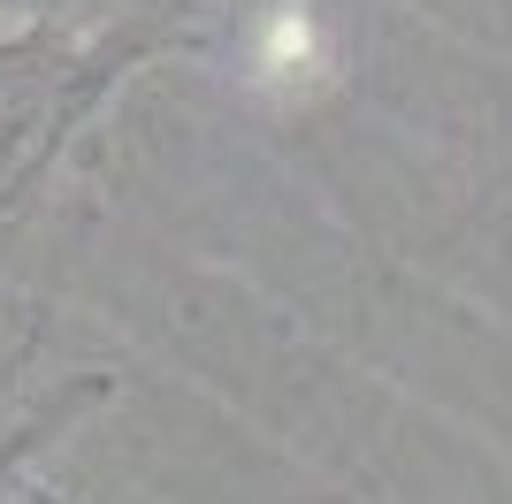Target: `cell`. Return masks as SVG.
Listing matches in <instances>:
<instances>
[{
    "mask_svg": "<svg viewBox=\"0 0 512 504\" xmlns=\"http://www.w3.org/2000/svg\"><path fill=\"white\" fill-rule=\"evenodd\" d=\"M0 8H23V16H54V8H92V0H0Z\"/></svg>",
    "mask_w": 512,
    "mask_h": 504,
    "instance_id": "7a4b0ae2",
    "label": "cell"
},
{
    "mask_svg": "<svg viewBox=\"0 0 512 504\" xmlns=\"http://www.w3.org/2000/svg\"><path fill=\"white\" fill-rule=\"evenodd\" d=\"M100 398V382H85V390H69L62 405H54V413H39V420H23V428H8V436H0V489H8V474H16L23 459H31V451H39L46 436H54V428H62L69 413H77V405H92Z\"/></svg>",
    "mask_w": 512,
    "mask_h": 504,
    "instance_id": "6da1fadb",
    "label": "cell"
}]
</instances>
